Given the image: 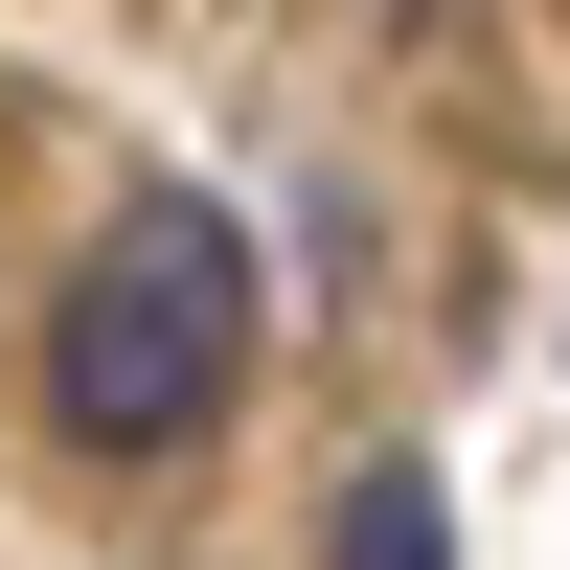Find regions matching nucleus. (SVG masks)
I'll use <instances>...</instances> for the list:
<instances>
[{
  "mask_svg": "<svg viewBox=\"0 0 570 570\" xmlns=\"http://www.w3.org/2000/svg\"><path fill=\"white\" fill-rule=\"evenodd\" d=\"M320 570H456V502H434V456H365V480L320 502Z\"/></svg>",
  "mask_w": 570,
  "mask_h": 570,
  "instance_id": "2",
  "label": "nucleus"
},
{
  "mask_svg": "<svg viewBox=\"0 0 570 570\" xmlns=\"http://www.w3.org/2000/svg\"><path fill=\"white\" fill-rule=\"evenodd\" d=\"M228 389H252V228L160 183V206H115L69 252V297H46V411H69L91 456H183Z\"/></svg>",
  "mask_w": 570,
  "mask_h": 570,
  "instance_id": "1",
  "label": "nucleus"
}]
</instances>
